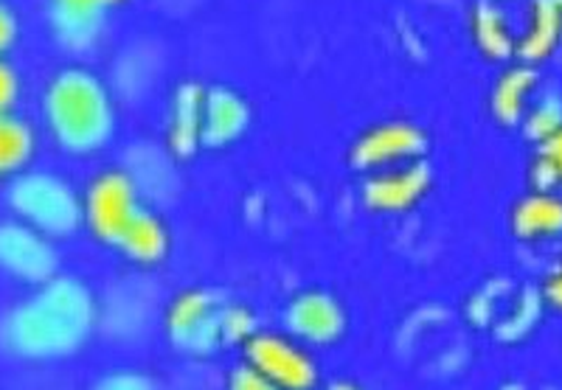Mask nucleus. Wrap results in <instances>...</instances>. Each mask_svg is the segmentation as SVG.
<instances>
[{
  "mask_svg": "<svg viewBox=\"0 0 562 390\" xmlns=\"http://www.w3.org/2000/svg\"><path fill=\"white\" fill-rule=\"evenodd\" d=\"M97 326V301L77 278L54 275L0 320V348L18 359H63Z\"/></svg>",
  "mask_w": 562,
  "mask_h": 390,
  "instance_id": "f257e3e1",
  "label": "nucleus"
},
{
  "mask_svg": "<svg viewBox=\"0 0 562 390\" xmlns=\"http://www.w3.org/2000/svg\"><path fill=\"white\" fill-rule=\"evenodd\" d=\"M43 116L54 141L70 154H93L113 138L115 107L97 73L65 68L48 82Z\"/></svg>",
  "mask_w": 562,
  "mask_h": 390,
  "instance_id": "f03ea898",
  "label": "nucleus"
},
{
  "mask_svg": "<svg viewBox=\"0 0 562 390\" xmlns=\"http://www.w3.org/2000/svg\"><path fill=\"white\" fill-rule=\"evenodd\" d=\"M7 203L20 222L32 225L45 237H68L85 222L79 194L52 172H20L9 183Z\"/></svg>",
  "mask_w": 562,
  "mask_h": 390,
  "instance_id": "7ed1b4c3",
  "label": "nucleus"
},
{
  "mask_svg": "<svg viewBox=\"0 0 562 390\" xmlns=\"http://www.w3.org/2000/svg\"><path fill=\"white\" fill-rule=\"evenodd\" d=\"M225 309L228 303L217 292L189 289L167 309V337L192 357L214 354L225 343Z\"/></svg>",
  "mask_w": 562,
  "mask_h": 390,
  "instance_id": "20e7f679",
  "label": "nucleus"
},
{
  "mask_svg": "<svg viewBox=\"0 0 562 390\" xmlns=\"http://www.w3.org/2000/svg\"><path fill=\"white\" fill-rule=\"evenodd\" d=\"M85 225H88L99 242L119 248L130 225L144 211L140 203V188L133 174L119 169V172H104L90 183L85 192Z\"/></svg>",
  "mask_w": 562,
  "mask_h": 390,
  "instance_id": "39448f33",
  "label": "nucleus"
},
{
  "mask_svg": "<svg viewBox=\"0 0 562 390\" xmlns=\"http://www.w3.org/2000/svg\"><path fill=\"white\" fill-rule=\"evenodd\" d=\"M245 363L262 371L281 390H313L318 382L313 357L295 340L276 332H256L245 343Z\"/></svg>",
  "mask_w": 562,
  "mask_h": 390,
  "instance_id": "423d86ee",
  "label": "nucleus"
},
{
  "mask_svg": "<svg viewBox=\"0 0 562 390\" xmlns=\"http://www.w3.org/2000/svg\"><path fill=\"white\" fill-rule=\"evenodd\" d=\"M0 269L20 282H52L59 269V253L52 237L40 233L26 222H0Z\"/></svg>",
  "mask_w": 562,
  "mask_h": 390,
  "instance_id": "0eeeda50",
  "label": "nucleus"
},
{
  "mask_svg": "<svg viewBox=\"0 0 562 390\" xmlns=\"http://www.w3.org/2000/svg\"><path fill=\"white\" fill-rule=\"evenodd\" d=\"M428 138L422 127L411 122H385L360 135V141L351 147V163L374 174L422 160Z\"/></svg>",
  "mask_w": 562,
  "mask_h": 390,
  "instance_id": "6e6552de",
  "label": "nucleus"
},
{
  "mask_svg": "<svg viewBox=\"0 0 562 390\" xmlns=\"http://www.w3.org/2000/svg\"><path fill=\"white\" fill-rule=\"evenodd\" d=\"M430 188V169L428 163L414 160L405 167L383 169L374 172L363 183V199L369 208L383 214H400L408 211L419 203Z\"/></svg>",
  "mask_w": 562,
  "mask_h": 390,
  "instance_id": "1a4fd4ad",
  "label": "nucleus"
},
{
  "mask_svg": "<svg viewBox=\"0 0 562 390\" xmlns=\"http://www.w3.org/2000/svg\"><path fill=\"white\" fill-rule=\"evenodd\" d=\"M290 334L301 343H313V346H326L344 334L346 312L333 295L310 289V292L295 295L284 312Z\"/></svg>",
  "mask_w": 562,
  "mask_h": 390,
  "instance_id": "9d476101",
  "label": "nucleus"
},
{
  "mask_svg": "<svg viewBox=\"0 0 562 390\" xmlns=\"http://www.w3.org/2000/svg\"><path fill=\"white\" fill-rule=\"evenodd\" d=\"M250 124V107L239 93L214 84L205 88V116H203V147H228Z\"/></svg>",
  "mask_w": 562,
  "mask_h": 390,
  "instance_id": "9b49d317",
  "label": "nucleus"
},
{
  "mask_svg": "<svg viewBox=\"0 0 562 390\" xmlns=\"http://www.w3.org/2000/svg\"><path fill=\"white\" fill-rule=\"evenodd\" d=\"M203 116L205 88H200L198 82L180 84L175 90L167 122V144L178 158H189L203 147Z\"/></svg>",
  "mask_w": 562,
  "mask_h": 390,
  "instance_id": "f8f14e48",
  "label": "nucleus"
},
{
  "mask_svg": "<svg viewBox=\"0 0 562 390\" xmlns=\"http://www.w3.org/2000/svg\"><path fill=\"white\" fill-rule=\"evenodd\" d=\"M48 26H52L57 45H63L65 51L85 54L102 39L108 18H104L102 9L70 7V3H54L52 0Z\"/></svg>",
  "mask_w": 562,
  "mask_h": 390,
  "instance_id": "ddd939ff",
  "label": "nucleus"
},
{
  "mask_svg": "<svg viewBox=\"0 0 562 390\" xmlns=\"http://www.w3.org/2000/svg\"><path fill=\"white\" fill-rule=\"evenodd\" d=\"M562 37V0H535L526 32L518 37V57L526 65L543 62Z\"/></svg>",
  "mask_w": 562,
  "mask_h": 390,
  "instance_id": "4468645a",
  "label": "nucleus"
},
{
  "mask_svg": "<svg viewBox=\"0 0 562 390\" xmlns=\"http://www.w3.org/2000/svg\"><path fill=\"white\" fill-rule=\"evenodd\" d=\"M537 73L531 65H515L506 73H501V79L495 82L492 90V113L506 127H515V124L526 122V113H529V96L535 90Z\"/></svg>",
  "mask_w": 562,
  "mask_h": 390,
  "instance_id": "2eb2a0df",
  "label": "nucleus"
},
{
  "mask_svg": "<svg viewBox=\"0 0 562 390\" xmlns=\"http://www.w3.org/2000/svg\"><path fill=\"white\" fill-rule=\"evenodd\" d=\"M119 250H122L130 262L140 264V267H155V264L164 262L169 253L167 225L160 222L158 214L144 208V211L138 214V219L130 225V231L124 233Z\"/></svg>",
  "mask_w": 562,
  "mask_h": 390,
  "instance_id": "dca6fc26",
  "label": "nucleus"
},
{
  "mask_svg": "<svg viewBox=\"0 0 562 390\" xmlns=\"http://www.w3.org/2000/svg\"><path fill=\"white\" fill-rule=\"evenodd\" d=\"M512 228L520 239L557 237L562 233V199L551 192L529 194L512 214Z\"/></svg>",
  "mask_w": 562,
  "mask_h": 390,
  "instance_id": "f3484780",
  "label": "nucleus"
},
{
  "mask_svg": "<svg viewBox=\"0 0 562 390\" xmlns=\"http://www.w3.org/2000/svg\"><path fill=\"white\" fill-rule=\"evenodd\" d=\"M37 138L23 118L0 113V177H12L29 167Z\"/></svg>",
  "mask_w": 562,
  "mask_h": 390,
  "instance_id": "a211bd4d",
  "label": "nucleus"
},
{
  "mask_svg": "<svg viewBox=\"0 0 562 390\" xmlns=\"http://www.w3.org/2000/svg\"><path fill=\"white\" fill-rule=\"evenodd\" d=\"M473 37L481 45V51L495 59H506L518 54V37L509 32L504 12L492 3H481L473 18Z\"/></svg>",
  "mask_w": 562,
  "mask_h": 390,
  "instance_id": "6ab92c4d",
  "label": "nucleus"
},
{
  "mask_svg": "<svg viewBox=\"0 0 562 390\" xmlns=\"http://www.w3.org/2000/svg\"><path fill=\"white\" fill-rule=\"evenodd\" d=\"M524 124L531 138H537L540 144L549 141L551 135H557L562 129V104L557 99H546V102H540L537 107H531L526 113Z\"/></svg>",
  "mask_w": 562,
  "mask_h": 390,
  "instance_id": "aec40b11",
  "label": "nucleus"
},
{
  "mask_svg": "<svg viewBox=\"0 0 562 390\" xmlns=\"http://www.w3.org/2000/svg\"><path fill=\"white\" fill-rule=\"evenodd\" d=\"M537 183H540V192H549L554 183L562 180V129L557 135H551L549 141L540 144V160H537Z\"/></svg>",
  "mask_w": 562,
  "mask_h": 390,
  "instance_id": "412c9836",
  "label": "nucleus"
},
{
  "mask_svg": "<svg viewBox=\"0 0 562 390\" xmlns=\"http://www.w3.org/2000/svg\"><path fill=\"white\" fill-rule=\"evenodd\" d=\"M228 390H281V388L270 382L262 371H256L250 363H243L228 374Z\"/></svg>",
  "mask_w": 562,
  "mask_h": 390,
  "instance_id": "4be33fe9",
  "label": "nucleus"
},
{
  "mask_svg": "<svg viewBox=\"0 0 562 390\" xmlns=\"http://www.w3.org/2000/svg\"><path fill=\"white\" fill-rule=\"evenodd\" d=\"M93 390H155V382L140 371H113L99 379Z\"/></svg>",
  "mask_w": 562,
  "mask_h": 390,
  "instance_id": "5701e85b",
  "label": "nucleus"
},
{
  "mask_svg": "<svg viewBox=\"0 0 562 390\" xmlns=\"http://www.w3.org/2000/svg\"><path fill=\"white\" fill-rule=\"evenodd\" d=\"M20 96V77L12 65L0 59V113H12Z\"/></svg>",
  "mask_w": 562,
  "mask_h": 390,
  "instance_id": "b1692460",
  "label": "nucleus"
},
{
  "mask_svg": "<svg viewBox=\"0 0 562 390\" xmlns=\"http://www.w3.org/2000/svg\"><path fill=\"white\" fill-rule=\"evenodd\" d=\"M18 39V14L0 0V54L9 51Z\"/></svg>",
  "mask_w": 562,
  "mask_h": 390,
  "instance_id": "393cba45",
  "label": "nucleus"
},
{
  "mask_svg": "<svg viewBox=\"0 0 562 390\" xmlns=\"http://www.w3.org/2000/svg\"><path fill=\"white\" fill-rule=\"evenodd\" d=\"M546 292H549V301L554 303L557 309H562V267L549 278V284H546Z\"/></svg>",
  "mask_w": 562,
  "mask_h": 390,
  "instance_id": "a878e982",
  "label": "nucleus"
},
{
  "mask_svg": "<svg viewBox=\"0 0 562 390\" xmlns=\"http://www.w3.org/2000/svg\"><path fill=\"white\" fill-rule=\"evenodd\" d=\"M54 3H70V7L102 9V12H108L110 7H115V3H122V0H54Z\"/></svg>",
  "mask_w": 562,
  "mask_h": 390,
  "instance_id": "bb28decb",
  "label": "nucleus"
},
{
  "mask_svg": "<svg viewBox=\"0 0 562 390\" xmlns=\"http://www.w3.org/2000/svg\"><path fill=\"white\" fill-rule=\"evenodd\" d=\"M329 390H360V388H358V385H351V382H335Z\"/></svg>",
  "mask_w": 562,
  "mask_h": 390,
  "instance_id": "cd10ccee",
  "label": "nucleus"
}]
</instances>
